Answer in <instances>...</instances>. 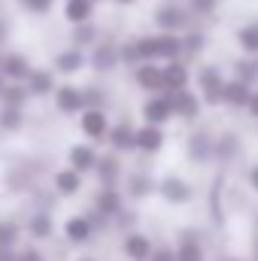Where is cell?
Here are the masks:
<instances>
[{"mask_svg": "<svg viewBox=\"0 0 258 261\" xmlns=\"http://www.w3.org/2000/svg\"><path fill=\"white\" fill-rule=\"evenodd\" d=\"M225 73L219 64H200L197 67V91L207 107H222V88H225Z\"/></svg>", "mask_w": 258, "mask_h": 261, "instance_id": "obj_1", "label": "cell"}, {"mask_svg": "<svg viewBox=\"0 0 258 261\" xmlns=\"http://www.w3.org/2000/svg\"><path fill=\"white\" fill-rule=\"evenodd\" d=\"M170 94V103H173V116L183 119V122H197L200 113H203V97L200 91H192V88H179V91H167Z\"/></svg>", "mask_w": 258, "mask_h": 261, "instance_id": "obj_2", "label": "cell"}, {"mask_svg": "<svg viewBox=\"0 0 258 261\" xmlns=\"http://www.w3.org/2000/svg\"><path fill=\"white\" fill-rule=\"evenodd\" d=\"M189 21H192V12H189L186 6H179V3H164V6L155 9V24H158V31L183 34V31L189 28Z\"/></svg>", "mask_w": 258, "mask_h": 261, "instance_id": "obj_3", "label": "cell"}, {"mask_svg": "<svg viewBox=\"0 0 258 261\" xmlns=\"http://www.w3.org/2000/svg\"><path fill=\"white\" fill-rule=\"evenodd\" d=\"M186 155L192 164H207L216 158V137L210 130H192L186 140Z\"/></svg>", "mask_w": 258, "mask_h": 261, "instance_id": "obj_4", "label": "cell"}, {"mask_svg": "<svg viewBox=\"0 0 258 261\" xmlns=\"http://www.w3.org/2000/svg\"><path fill=\"white\" fill-rule=\"evenodd\" d=\"M252 85L249 82H243V79H237V76H228L225 79V88H222V107H228V110H243L246 113V107H249V100H252Z\"/></svg>", "mask_w": 258, "mask_h": 261, "instance_id": "obj_5", "label": "cell"}, {"mask_svg": "<svg viewBox=\"0 0 258 261\" xmlns=\"http://www.w3.org/2000/svg\"><path fill=\"white\" fill-rule=\"evenodd\" d=\"M173 119V103H170V94L167 91H155L146 103H143V122H152V125H167Z\"/></svg>", "mask_w": 258, "mask_h": 261, "instance_id": "obj_6", "label": "cell"}, {"mask_svg": "<svg viewBox=\"0 0 258 261\" xmlns=\"http://www.w3.org/2000/svg\"><path fill=\"white\" fill-rule=\"evenodd\" d=\"M158 195L164 197L167 203H173V206H183V203H189L194 197V189L183 179V176H164L161 182H158Z\"/></svg>", "mask_w": 258, "mask_h": 261, "instance_id": "obj_7", "label": "cell"}, {"mask_svg": "<svg viewBox=\"0 0 258 261\" xmlns=\"http://www.w3.org/2000/svg\"><path fill=\"white\" fill-rule=\"evenodd\" d=\"M134 82L143 88V91H164V64L158 61H143V64L134 67Z\"/></svg>", "mask_w": 258, "mask_h": 261, "instance_id": "obj_8", "label": "cell"}, {"mask_svg": "<svg viewBox=\"0 0 258 261\" xmlns=\"http://www.w3.org/2000/svg\"><path fill=\"white\" fill-rule=\"evenodd\" d=\"M189 85H192V70L183 58L164 61V91H179V88H189Z\"/></svg>", "mask_w": 258, "mask_h": 261, "instance_id": "obj_9", "label": "cell"}, {"mask_svg": "<svg viewBox=\"0 0 258 261\" xmlns=\"http://www.w3.org/2000/svg\"><path fill=\"white\" fill-rule=\"evenodd\" d=\"M164 125H152V122H146L143 128H137V152H143V155H155V152H161L164 149Z\"/></svg>", "mask_w": 258, "mask_h": 261, "instance_id": "obj_10", "label": "cell"}, {"mask_svg": "<svg viewBox=\"0 0 258 261\" xmlns=\"http://www.w3.org/2000/svg\"><path fill=\"white\" fill-rule=\"evenodd\" d=\"M155 46H158V61H173V58H186L183 34H173V31H161V34H155Z\"/></svg>", "mask_w": 258, "mask_h": 261, "instance_id": "obj_11", "label": "cell"}, {"mask_svg": "<svg viewBox=\"0 0 258 261\" xmlns=\"http://www.w3.org/2000/svg\"><path fill=\"white\" fill-rule=\"evenodd\" d=\"M176 261H207V249L197 231H183L176 240Z\"/></svg>", "mask_w": 258, "mask_h": 261, "instance_id": "obj_12", "label": "cell"}, {"mask_svg": "<svg viewBox=\"0 0 258 261\" xmlns=\"http://www.w3.org/2000/svg\"><path fill=\"white\" fill-rule=\"evenodd\" d=\"M122 249H125V255H128L131 261H149V258H152V252H155V243H152L146 234L134 231V234H128V237H125Z\"/></svg>", "mask_w": 258, "mask_h": 261, "instance_id": "obj_13", "label": "cell"}, {"mask_svg": "<svg viewBox=\"0 0 258 261\" xmlns=\"http://www.w3.org/2000/svg\"><path fill=\"white\" fill-rule=\"evenodd\" d=\"M243 152V137L237 130H222L216 137V158L219 161H234Z\"/></svg>", "mask_w": 258, "mask_h": 261, "instance_id": "obj_14", "label": "cell"}, {"mask_svg": "<svg viewBox=\"0 0 258 261\" xmlns=\"http://www.w3.org/2000/svg\"><path fill=\"white\" fill-rule=\"evenodd\" d=\"M82 130H85L91 140L107 137V134H110V119H107V113H104V110H85V116H82Z\"/></svg>", "mask_w": 258, "mask_h": 261, "instance_id": "obj_15", "label": "cell"}, {"mask_svg": "<svg viewBox=\"0 0 258 261\" xmlns=\"http://www.w3.org/2000/svg\"><path fill=\"white\" fill-rule=\"evenodd\" d=\"M234 40H237V49L243 55H258V21H246L234 31Z\"/></svg>", "mask_w": 258, "mask_h": 261, "instance_id": "obj_16", "label": "cell"}, {"mask_svg": "<svg viewBox=\"0 0 258 261\" xmlns=\"http://www.w3.org/2000/svg\"><path fill=\"white\" fill-rule=\"evenodd\" d=\"M110 146L116 149V152H131V149H137V128H131V125H116V128H110Z\"/></svg>", "mask_w": 258, "mask_h": 261, "instance_id": "obj_17", "label": "cell"}, {"mask_svg": "<svg viewBox=\"0 0 258 261\" xmlns=\"http://www.w3.org/2000/svg\"><path fill=\"white\" fill-rule=\"evenodd\" d=\"M119 61H122V49H116L113 43H107V46L94 49V55H91V67H94V70H100V73H110Z\"/></svg>", "mask_w": 258, "mask_h": 261, "instance_id": "obj_18", "label": "cell"}, {"mask_svg": "<svg viewBox=\"0 0 258 261\" xmlns=\"http://www.w3.org/2000/svg\"><path fill=\"white\" fill-rule=\"evenodd\" d=\"M231 76H237V79H243V82H249V85L255 88L258 85V58L255 55L234 58V64H231Z\"/></svg>", "mask_w": 258, "mask_h": 261, "instance_id": "obj_19", "label": "cell"}, {"mask_svg": "<svg viewBox=\"0 0 258 261\" xmlns=\"http://www.w3.org/2000/svg\"><path fill=\"white\" fill-rule=\"evenodd\" d=\"M70 164L79 170V173H88L97 167V152L91 146H73L70 149Z\"/></svg>", "mask_w": 258, "mask_h": 261, "instance_id": "obj_20", "label": "cell"}, {"mask_svg": "<svg viewBox=\"0 0 258 261\" xmlns=\"http://www.w3.org/2000/svg\"><path fill=\"white\" fill-rule=\"evenodd\" d=\"M97 210H100L104 216H119V213H122V195H119L116 186H104V189H100V195H97Z\"/></svg>", "mask_w": 258, "mask_h": 261, "instance_id": "obj_21", "label": "cell"}, {"mask_svg": "<svg viewBox=\"0 0 258 261\" xmlns=\"http://www.w3.org/2000/svg\"><path fill=\"white\" fill-rule=\"evenodd\" d=\"M82 107H85V94L82 91H76L73 85L58 88V110L61 113H79Z\"/></svg>", "mask_w": 258, "mask_h": 261, "instance_id": "obj_22", "label": "cell"}, {"mask_svg": "<svg viewBox=\"0 0 258 261\" xmlns=\"http://www.w3.org/2000/svg\"><path fill=\"white\" fill-rule=\"evenodd\" d=\"M64 231H67V237H70L73 243H85V240L91 237L94 228H91V222H88L85 216H73V219L64 225Z\"/></svg>", "mask_w": 258, "mask_h": 261, "instance_id": "obj_23", "label": "cell"}, {"mask_svg": "<svg viewBox=\"0 0 258 261\" xmlns=\"http://www.w3.org/2000/svg\"><path fill=\"white\" fill-rule=\"evenodd\" d=\"M64 12H67V18H70V21L82 24V21H88V18H91V12H94V0H67Z\"/></svg>", "mask_w": 258, "mask_h": 261, "instance_id": "obj_24", "label": "cell"}, {"mask_svg": "<svg viewBox=\"0 0 258 261\" xmlns=\"http://www.w3.org/2000/svg\"><path fill=\"white\" fill-rule=\"evenodd\" d=\"M183 46H186V58L203 55V49H207V34H203V31H189V34H183Z\"/></svg>", "mask_w": 258, "mask_h": 261, "instance_id": "obj_25", "label": "cell"}, {"mask_svg": "<svg viewBox=\"0 0 258 261\" xmlns=\"http://www.w3.org/2000/svg\"><path fill=\"white\" fill-rule=\"evenodd\" d=\"M97 173H100V182H104V186H116V176H119V158H116V155L97 158Z\"/></svg>", "mask_w": 258, "mask_h": 261, "instance_id": "obj_26", "label": "cell"}, {"mask_svg": "<svg viewBox=\"0 0 258 261\" xmlns=\"http://www.w3.org/2000/svg\"><path fill=\"white\" fill-rule=\"evenodd\" d=\"M55 186H58V192H61V195H76V192H79V186H82L79 170H76V167H73V170H61V173L55 176Z\"/></svg>", "mask_w": 258, "mask_h": 261, "instance_id": "obj_27", "label": "cell"}, {"mask_svg": "<svg viewBox=\"0 0 258 261\" xmlns=\"http://www.w3.org/2000/svg\"><path fill=\"white\" fill-rule=\"evenodd\" d=\"M85 64V55L79 52V49H70V52H61L58 58H55V67L61 70V73H76L79 67Z\"/></svg>", "mask_w": 258, "mask_h": 261, "instance_id": "obj_28", "label": "cell"}, {"mask_svg": "<svg viewBox=\"0 0 258 261\" xmlns=\"http://www.w3.org/2000/svg\"><path fill=\"white\" fill-rule=\"evenodd\" d=\"M3 70H6V73H9V76L15 79V82H18V79H28V76H31V70H28V61H24L21 55H9V58L3 61Z\"/></svg>", "mask_w": 258, "mask_h": 261, "instance_id": "obj_29", "label": "cell"}, {"mask_svg": "<svg viewBox=\"0 0 258 261\" xmlns=\"http://www.w3.org/2000/svg\"><path fill=\"white\" fill-rule=\"evenodd\" d=\"M128 192H131V197L140 200V197H149L152 192H158V186H155L149 176H134V179L128 182Z\"/></svg>", "mask_w": 258, "mask_h": 261, "instance_id": "obj_30", "label": "cell"}, {"mask_svg": "<svg viewBox=\"0 0 258 261\" xmlns=\"http://www.w3.org/2000/svg\"><path fill=\"white\" fill-rule=\"evenodd\" d=\"M31 91L34 94H49L52 91V73H46V70H31Z\"/></svg>", "mask_w": 258, "mask_h": 261, "instance_id": "obj_31", "label": "cell"}, {"mask_svg": "<svg viewBox=\"0 0 258 261\" xmlns=\"http://www.w3.org/2000/svg\"><path fill=\"white\" fill-rule=\"evenodd\" d=\"M134 43H137V52H140V64H143V61H158L155 37H140V40H134Z\"/></svg>", "mask_w": 258, "mask_h": 261, "instance_id": "obj_32", "label": "cell"}, {"mask_svg": "<svg viewBox=\"0 0 258 261\" xmlns=\"http://www.w3.org/2000/svg\"><path fill=\"white\" fill-rule=\"evenodd\" d=\"M24 97H28V91H24L21 85H12V88H6V91H3L6 107H21V103H24Z\"/></svg>", "mask_w": 258, "mask_h": 261, "instance_id": "obj_33", "label": "cell"}, {"mask_svg": "<svg viewBox=\"0 0 258 261\" xmlns=\"http://www.w3.org/2000/svg\"><path fill=\"white\" fill-rule=\"evenodd\" d=\"M49 231H52L49 216H34V219H31V234H34V237H49Z\"/></svg>", "mask_w": 258, "mask_h": 261, "instance_id": "obj_34", "label": "cell"}, {"mask_svg": "<svg viewBox=\"0 0 258 261\" xmlns=\"http://www.w3.org/2000/svg\"><path fill=\"white\" fill-rule=\"evenodd\" d=\"M15 237H18V228L9 222H0V246H12Z\"/></svg>", "mask_w": 258, "mask_h": 261, "instance_id": "obj_35", "label": "cell"}, {"mask_svg": "<svg viewBox=\"0 0 258 261\" xmlns=\"http://www.w3.org/2000/svg\"><path fill=\"white\" fill-rule=\"evenodd\" d=\"M216 3H219V0H192L189 6H192L194 15H213V12H216Z\"/></svg>", "mask_w": 258, "mask_h": 261, "instance_id": "obj_36", "label": "cell"}, {"mask_svg": "<svg viewBox=\"0 0 258 261\" xmlns=\"http://www.w3.org/2000/svg\"><path fill=\"white\" fill-rule=\"evenodd\" d=\"M73 40H76V46H85V43H91L94 40V31H91V24H79L76 31H73Z\"/></svg>", "mask_w": 258, "mask_h": 261, "instance_id": "obj_37", "label": "cell"}, {"mask_svg": "<svg viewBox=\"0 0 258 261\" xmlns=\"http://www.w3.org/2000/svg\"><path fill=\"white\" fill-rule=\"evenodd\" d=\"M0 122H3V128H18V125H21V113H18V107H6V113H3V119H0Z\"/></svg>", "mask_w": 258, "mask_h": 261, "instance_id": "obj_38", "label": "cell"}, {"mask_svg": "<svg viewBox=\"0 0 258 261\" xmlns=\"http://www.w3.org/2000/svg\"><path fill=\"white\" fill-rule=\"evenodd\" d=\"M122 61L131 67L140 64V52H137V43H128V46H122Z\"/></svg>", "mask_w": 258, "mask_h": 261, "instance_id": "obj_39", "label": "cell"}, {"mask_svg": "<svg viewBox=\"0 0 258 261\" xmlns=\"http://www.w3.org/2000/svg\"><path fill=\"white\" fill-rule=\"evenodd\" d=\"M149 261H176V249L161 246V249H155V252H152V258H149Z\"/></svg>", "mask_w": 258, "mask_h": 261, "instance_id": "obj_40", "label": "cell"}, {"mask_svg": "<svg viewBox=\"0 0 258 261\" xmlns=\"http://www.w3.org/2000/svg\"><path fill=\"white\" fill-rule=\"evenodd\" d=\"M246 186H249V189H252V192L258 195V161L246 167Z\"/></svg>", "mask_w": 258, "mask_h": 261, "instance_id": "obj_41", "label": "cell"}, {"mask_svg": "<svg viewBox=\"0 0 258 261\" xmlns=\"http://www.w3.org/2000/svg\"><path fill=\"white\" fill-rule=\"evenodd\" d=\"M104 103V91H85V107H100Z\"/></svg>", "mask_w": 258, "mask_h": 261, "instance_id": "obj_42", "label": "cell"}, {"mask_svg": "<svg viewBox=\"0 0 258 261\" xmlns=\"http://www.w3.org/2000/svg\"><path fill=\"white\" fill-rule=\"evenodd\" d=\"M246 116H252L258 122V85H255V91H252V100H249V107H246Z\"/></svg>", "mask_w": 258, "mask_h": 261, "instance_id": "obj_43", "label": "cell"}, {"mask_svg": "<svg viewBox=\"0 0 258 261\" xmlns=\"http://www.w3.org/2000/svg\"><path fill=\"white\" fill-rule=\"evenodd\" d=\"M28 6H31L34 12H46V9L52 6V0H28Z\"/></svg>", "mask_w": 258, "mask_h": 261, "instance_id": "obj_44", "label": "cell"}, {"mask_svg": "<svg viewBox=\"0 0 258 261\" xmlns=\"http://www.w3.org/2000/svg\"><path fill=\"white\" fill-rule=\"evenodd\" d=\"M18 261H43V258H40V252L28 249V252H21V258H18Z\"/></svg>", "mask_w": 258, "mask_h": 261, "instance_id": "obj_45", "label": "cell"}, {"mask_svg": "<svg viewBox=\"0 0 258 261\" xmlns=\"http://www.w3.org/2000/svg\"><path fill=\"white\" fill-rule=\"evenodd\" d=\"M116 3H122V6H131V3H137V0H116Z\"/></svg>", "mask_w": 258, "mask_h": 261, "instance_id": "obj_46", "label": "cell"}, {"mask_svg": "<svg viewBox=\"0 0 258 261\" xmlns=\"http://www.w3.org/2000/svg\"><path fill=\"white\" fill-rule=\"evenodd\" d=\"M252 249H255V261H258V237H255V246H252Z\"/></svg>", "mask_w": 258, "mask_h": 261, "instance_id": "obj_47", "label": "cell"}, {"mask_svg": "<svg viewBox=\"0 0 258 261\" xmlns=\"http://www.w3.org/2000/svg\"><path fill=\"white\" fill-rule=\"evenodd\" d=\"M82 261H91V258H82Z\"/></svg>", "mask_w": 258, "mask_h": 261, "instance_id": "obj_48", "label": "cell"}, {"mask_svg": "<svg viewBox=\"0 0 258 261\" xmlns=\"http://www.w3.org/2000/svg\"><path fill=\"white\" fill-rule=\"evenodd\" d=\"M228 261H237V258H228Z\"/></svg>", "mask_w": 258, "mask_h": 261, "instance_id": "obj_49", "label": "cell"}, {"mask_svg": "<svg viewBox=\"0 0 258 261\" xmlns=\"http://www.w3.org/2000/svg\"><path fill=\"white\" fill-rule=\"evenodd\" d=\"M255 58H258V55H255Z\"/></svg>", "mask_w": 258, "mask_h": 261, "instance_id": "obj_50", "label": "cell"}]
</instances>
